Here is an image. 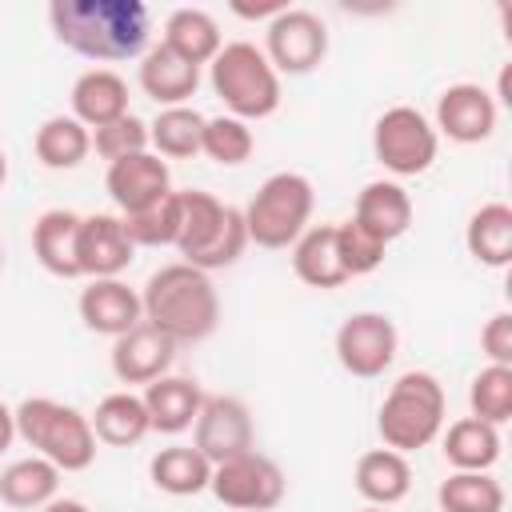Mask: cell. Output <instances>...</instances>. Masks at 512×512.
Instances as JSON below:
<instances>
[{"instance_id": "obj_35", "label": "cell", "mask_w": 512, "mask_h": 512, "mask_svg": "<svg viewBox=\"0 0 512 512\" xmlns=\"http://www.w3.org/2000/svg\"><path fill=\"white\" fill-rule=\"evenodd\" d=\"M200 152L212 164L236 168L256 152V132H252V124H244V120H236L228 112L224 116H208L204 120V136H200Z\"/></svg>"}, {"instance_id": "obj_18", "label": "cell", "mask_w": 512, "mask_h": 512, "mask_svg": "<svg viewBox=\"0 0 512 512\" xmlns=\"http://www.w3.org/2000/svg\"><path fill=\"white\" fill-rule=\"evenodd\" d=\"M412 216H416V204L408 196V188L392 176H380V180H368L360 192H356V208H352V220L372 232L380 244H392L400 240L408 228H412Z\"/></svg>"}, {"instance_id": "obj_37", "label": "cell", "mask_w": 512, "mask_h": 512, "mask_svg": "<svg viewBox=\"0 0 512 512\" xmlns=\"http://www.w3.org/2000/svg\"><path fill=\"white\" fill-rule=\"evenodd\" d=\"M336 252H340V264H344L348 280H356V276H368V272H376L384 264L388 244H380L356 220H336Z\"/></svg>"}, {"instance_id": "obj_40", "label": "cell", "mask_w": 512, "mask_h": 512, "mask_svg": "<svg viewBox=\"0 0 512 512\" xmlns=\"http://www.w3.org/2000/svg\"><path fill=\"white\" fill-rule=\"evenodd\" d=\"M284 8H288L284 0H268V4H232V12L244 16V20H272V16H280Z\"/></svg>"}, {"instance_id": "obj_11", "label": "cell", "mask_w": 512, "mask_h": 512, "mask_svg": "<svg viewBox=\"0 0 512 512\" xmlns=\"http://www.w3.org/2000/svg\"><path fill=\"white\" fill-rule=\"evenodd\" d=\"M332 348H336V360L348 376L376 380L392 368L396 348H400V332H396L392 316H384V312H352L348 320H340Z\"/></svg>"}, {"instance_id": "obj_23", "label": "cell", "mask_w": 512, "mask_h": 512, "mask_svg": "<svg viewBox=\"0 0 512 512\" xmlns=\"http://www.w3.org/2000/svg\"><path fill=\"white\" fill-rule=\"evenodd\" d=\"M440 452L452 464V472H492L504 452V436L496 424L460 416L440 432Z\"/></svg>"}, {"instance_id": "obj_27", "label": "cell", "mask_w": 512, "mask_h": 512, "mask_svg": "<svg viewBox=\"0 0 512 512\" xmlns=\"http://www.w3.org/2000/svg\"><path fill=\"white\" fill-rule=\"evenodd\" d=\"M88 424H92L96 440L108 444V448H132V444H140V440L152 432L148 408H144L140 392H128V388L108 392V396L96 404V412L88 416Z\"/></svg>"}, {"instance_id": "obj_39", "label": "cell", "mask_w": 512, "mask_h": 512, "mask_svg": "<svg viewBox=\"0 0 512 512\" xmlns=\"http://www.w3.org/2000/svg\"><path fill=\"white\" fill-rule=\"evenodd\" d=\"M480 352L488 364H508L512 368V312H496L480 328Z\"/></svg>"}, {"instance_id": "obj_12", "label": "cell", "mask_w": 512, "mask_h": 512, "mask_svg": "<svg viewBox=\"0 0 512 512\" xmlns=\"http://www.w3.org/2000/svg\"><path fill=\"white\" fill-rule=\"evenodd\" d=\"M192 448L208 460V464H224L232 456H244L256 448V428H252V412L240 396H204L200 416L192 424Z\"/></svg>"}, {"instance_id": "obj_34", "label": "cell", "mask_w": 512, "mask_h": 512, "mask_svg": "<svg viewBox=\"0 0 512 512\" xmlns=\"http://www.w3.org/2000/svg\"><path fill=\"white\" fill-rule=\"evenodd\" d=\"M468 408L484 424H508L512 420V368L508 364H484L468 384Z\"/></svg>"}, {"instance_id": "obj_29", "label": "cell", "mask_w": 512, "mask_h": 512, "mask_svg": "<svg viewBox=\"0 0 512 512\" xmlns=\"http://www.w3.org/2000/svg\"><path fill=\"white\" fill-rule=\"evenodd\" d=\"M160 44H168V48H172L176 56H184L188 64L204 68V64H212L216 52L224 48V36H220V24H216L212 12H204V8H176V12H168V20H164Z\"/></svg>"}, {"instance_id": "obj_42", "label": "cell", "mask_w": 512, "mask_h": 512, "mask_svg": "<svg viewBox=\"0 0 512 512\" xmlns=\"http://www.w3.org/2000/svg\"><path fill=\"white\" fill-rule=\"evenodd\" d=\"M40 512H88V504H84V500H72V496H56V500H48Z\"/></svg>"}, {"instance_id": "obj_7", "label": "cell", "mask_w": 512, "mask_h": 512, "mask_svg": "<svg viewBox=\"0 0 512 512\" xmlns=\"http://www.w3.org/2000/svg\"><path fill=\"white\" fill-rule=\"evenodd\" d=\"M312 208H316V188L304 172H272L240 208L248 244L272 252L292 248L312 228Z\"/></svg>"}, {"instance_id": "obj_31", "label": "cell", "mask_w": 512, "mask_h": 512, "mask_svg": "<svg viewBox=\"0 0 512 512\" xmlns=\"http://www.w3.org/2000/svg\"><path fill=\"white\" fill-rule=\"evenodd\" d=\"M32 148H36V160L52 172H68V168H80L92 152V132L68 112L60 116H48L36 136H32Z\"/></svg>"}, {"instance_id": "obj_26", "label": "cell", "mask_w": 512, "mask_h": 512, "mask_svg": "<svg viewBox=\"0 0 512 512\" xmlns=\"http://www.w3.org/2000/svg\"><path fill=\"white\" fill-rule=\"evenodd\" d=\"M464 248L484 268H508V260H512V208L504 200L480 204L464 224Z\"/></svg>"}, {"instance_id": "obj_4", "label": "cell", "mask_w": 512, "mask_h": 512, "mask_svg": "<svg viewBox=\"0 0 512 512\" xmlns=\"http://www.w3.org/2000/svg\"><path fill=\"white\" fill-rule=\"evenodd\" d=\"M444 416H448L444 384L432 372L412 368V372L396 376L392 388H388V396L380 400L376 432H380L384 448L408 456V452L428 448L444 432Z\"/></svg>"}, {"instance_id": "obj_38", "label": "cell", "mask_w": 512, "mask_h": 512, "mask_svg": "<svg viewBox=\"0 0 512 512\" xmlns=\"http://www.w3.org/2000/svg\"><path fill=\"white\" fill-rule=\"evenodd\" d=\"M92 152L100 160H108V164H116L124 156H136V152H152L148 148V120H140L136 112H128V116L96 128L92 132Z\"/></svg>"}, {"instance_id": "obj_19", "label": "cell", "mask_w": 512, "mask_h": 512, "mask_svg": "<svg viewBox=\"0 0 512 512\" xmlns=\"http://www.w3.org/2000/svg\"><path fill=\"white\" fill-rule=\"evenodd\" d=\"M136 80H140V92L148 100H156L160 108H180L196 96L200 88V68L188 64L184 56H176L168 44H152L144 56H140V68H136Z\"/></svg>"}, {"instance_id": "obj_30", "label": "cell", "mask_w": 512, "mask_h": 512, "mask_svg": "<svg viewBox=\"0 0 512 512\" xmlns=\"http://www.w3.org/2000/svg\"><path fill=\"white\" fill-rule=\"evenodd\" d=\"M148 480L164 496H200L208 492L212 464L192 444H168L148 460Z\"/></svg>"}, {"instance_id": "obj_17", "label": "cell", "mask_w": 512, "mask_h": 512, "mask_svg": "<svg viewBox=\"0 0 512 512\" xmlns=\"http://www.w3.org/2000/svg\"><path fill=\"white\" fill-rule=\"evenodd\" d=\"M76 312L84 320L88 332L96 336H124L128 328H136L144 320V308H140V292L128 288L120 276H108V280H88V288H80V300H76Z\"/></svg>"}, {"instance_id": "obj_28", "label": "cell", "mask_w": 512, "mask_h": 512, "mask_svg": "<svg viewBox=\"0 0 512 512\" xmlns=\"http://www.w3.org/2000/svg\"><path fill=\"white\" fill-rule=\"evenodd\" d=\"M60 468L48 464L44 456H24V460H12L4 472H0V500L8 508H24V512H40L48 500L60 496Z\"/></svg>"}, {"instance_id": "obj_33", "label": "cell", "mask_w": 512, "mask_h": 512, "mask_svg": "<svg viewBox=\"0 0 512 512\" xmlns=\"http://www.w3.org/2000/svg\"><path fill=\"white\" fill-rule=\"evenodd\" d=\"M436 504L440 512H504V484L492 472H448Z\"/></svg>"}, {"instance_id": "obj_10", "label": "cell", "mask_w": 512, "mask_h": 512, "mask_svg": "<svg viewBox=\"0 0 512 512\" xmlns=\"http://www.w3.org/2000/svg\"><path fill=\"white\" fill-rule=\"evenodd\" d=\"M276 76H308L328 56V24L308 8H284L264 24V48Z\"/></svg>"}, {"instance_id": "obj_15", "label": "cell", "mask_w": 512, "mask_h": 512, "mask_svg": "<svg viewBox=\"0 0 512 512\" xmlns=\"http://www.w3.org/2000/svg\"><path fill=\"white\" fill-rule=\"evenodd\" d=\"M104 188H108L116 212L132 216V212L152 208L156 200H164L172 192V172H168V160H160L156 152H136V156L108 164Z\"/></svg>"}, {"instance_id": "obj_13", "label": "cell", "mask_w": 512, "mask_h": 512, "mask_svg": "<svg viewBox=\"0 0 512 512\" xmlns=\"http://www.w3.org/2000/svg\"><path fill=\"white\" fill-rule=\"evenodd\" d=\"M496 120H500V104L492 100V92L484 84L460 80V84H448L436 96L432 128H436V136H444L452 144H484V140H492Z\"/></svg>"}, {"instance_id": "obj_43", "label": "cell", "mask_w": 512, "mask_h": 512, "mask_svg": "<svg viewBox=\"0 0 512 512\" xmlns=\"http://www.w3.org/2000/svg\"><path fill=\"white\" fill-rule=\"evenodd\" d=\"M4 180H8V156H4V148H0V188H4Z\"/></svg>"}, {"instance_id": "obj_45", "label": "cell", "mask_w": 512, "mask_h": 512, "mask_svg": "<svg viewBox=\"0 0 512 512\" xmlns=\"http://www.w3.org/2000/svg\"><path fill=\"white\" fill-rule=\"evenodd\" d=\"M0 264H4V244H0Z\"/></svg>"}, {"instance_id": "obj_16", "label": "cell", "mask_w": 512, "mask_h": 512, "mask_svg": "<svg viewBox=\"0 0 512 512\" xmlns=\"http://www.w3.org/2000/svg\"><path fill=\"white\" fill-rule=\"evenodd\" d=\"M172 360H176V344L144 320L136 328H128L124 336H116L112 352H108L112 376L120 384H152L172 372Z\"/></svg>"}, {"instance_id": "obj_21", "label": "cell", "mask_w": 512, "mask_h": 512, "mask_svg": "<svg viewBox=\"0 0 512 512\" xmlns=\"http://www.w3.org/2000/svg\"><path fill=\"white\" fill-rule=\"evenodd\" d=\"M68 100H72V116L88 132L128 116V84H124V76L116 68H88V72H80L72 80Z\"/></svg>"}, {"instance_id": "obj_20", "label": "cell", "mask_w": 512, "mask_h": 512, "mask_svg": "<svg viewBox=\"0 0 512 512\" xmlns=\"http://www.w3.org/2000/svg\"><path fill=\"white\" fill-rule=\"evenodd\" d=\"M144 408H148V424L152 432H164V436H180L196 424L200 416V404H204V388L192 380V376H160L152 384H144L140 392Z\"/></svg>"}, {"instance_id": "obj_3", "label": "cell", "mask_w": 512, "mask_h": 512, "mask_svg": "<svg viewBox=\"0 0 512 512\" xmlns=\"http://www.w3.org/2000/svg\"><path fill=\"white\" fill-rule=\"evenodd\" d=\"M176 200H180V236H176L180 260L208 276L232 268L248 248L244 212L204 188H184L176 192Z\"/></svg>"}, {"instance_id": "obj_41", "label": "cell", "mask_w": 512, "mask_h": 512, "mask_svg": "<svg viewBox=\"0 0 512 512\" xmlns=\"http://www.w3.org/2000/svg\"><path fill=\"white\" fill-rule=\"evenodd\" d=\"M12 440H16V412L0 400V456L12 448Z\"/></svg>"}, {"instance_id": "obj_5", "label": "cell", "mask_w": 512, "mask_h": 512, "mask_svg": "<svg viewBox=\"0 0 512 512\" xmlns=\"http://www.w3.org/2000/svg\"><path fill=\"white\" fill-rule=\"evenodd\" d=\"M16 440H24L36 456L56 464L60 472H84L96 460V432L88 416L52 396H28L16 408Z\"/></svg>"}, {"instance_id": "obj_36", "label": "cell", "mask_w": 512, "mask_h": 512, "mask_svg": "<svg viewBox=\"0 0 512 512\" xmlns=\"http://www.w3.org/2000/svg\"><path fill=\"white\" fill-rule=\"evenodd\" d=\"M124 220V232L136 248H176V236H180V200H176V188L156 200L152 208H140L132 216H120Z\"/></svg>"}, {"instance_id": "obj_24", "label": "cell", "mask_w": 512, "mask_h": 512, "mask_svg": "<svg viewBox=\"0 0 512 512\" xmlns=\"http://www.w3.org/2000/svg\"><path fill=\"white\" fill-rule=\"evenodd\" d=\"M356 492L364 496V504H376V508H392L400 504L408 492H412V464L404 452H392V448H368L360 460H356Z\"/></svg>"}, {"instance_id": "obj_14", "label": "cell", "mask_w": 512, "mask_h": 512, "mask_svg": "<svg viewBox=\"0 0 512 512\" xmlns=\"http://www.w3.org/2000/svg\"><path fill=\"white\" fill-rule=\"evenodd\" d=\"M132 260H136V244L128 240L120 212H88V216H80V236H76L80 276L108 280V276H120Z\"/></svg>"}, {"instance_id": "obj_32", "label": "cell", "mask_w": 512, "mask_h": 512, "mask_svg": "<svg viewBox=\"0 0 512 512\" xmlns=\"http://www.w3.org/2000/svg\"><path fill=\"white\" fill-rule=\"evenodd\" d=\"M204 112H196L192 104L180 108H160L156 120L148 124V148L160 160H192L200 156V136H204Z\"/></svg>"}, {"instance_id": "obj_6", "label": "cell", "mask_w": 512, "mask_h": 512, "mask_svg": "<svg viewBox=\"0 0 512 512\" xmlns=\"http://www.w3.org/2000/svg\"><path fill=\"white\" fill-rule=\"evenodd\" d=\"M208 84H212L216 100L224 104V112L244 124L272 116L284 100L276 68L252 40H228L216 52V60L208 64Z\"/></svg>"}, {"instance_id": "obj_44", "label": "cell", "mask_w": 512, "mask_h": 512, "mask_svg": "<svg viewBox=\"0 0 512 512\" xmlns=\"http://www.w3.org/2000/svg\"><path fill=\"white\" fill-rule=\"evenodd\" d=\"M356 512H388V508H376V504H364V508H356Z\"/></svg>"}, {"instance_id": "obj_8", "label": "cell", "mask_w": 512, "mask_h": 512, "mask_svg": "<svg viewBox=\"0 0 512 512\" xmlns=\"http://www.w3.org/2000/svg\"><path fill=\"white\" fill-rule=\"evenodd\" d=\"M440 136L432 120L412 104H392L372 124V156L392 180L424 176L436 164Z\"/></svg>"}, {"instance_id": "obj_22", "label": "cell", "mask_w": 512, "mask_h": 512, "mask_svg": "<svg viewBox=\"0 0 512 512\" xmlns=\"http://www.w3.org/2000/svg\"><path fill=\"white\" fill-rule=\"evenodd\" d=\"M76 236H80V212L72 208H48L32 220V256L48 276L76 280Z\"/></svg>"}, {"instance_id": "obj_9", "label": "cell", "mask_w": 512, "mask_h": 512, "mask_svg": "<svg viewBox=\"0 0 512 512\" xmlns=\"http://www.w3.org/2000/svg\"><path fill=\"white\" fill-rule=\"evenodd\" d=\"M208 492L232 508V512H272L284 492H288V480H284V468L264 456V452H244V456H232L224 464H212V480H208Z\"/></svg>"}, {"instance_id": "obj_25", "label": "cell", "mask_w": 512, "mask_h": 512, "mask_svg": "<svg viewBox=\"0 0 512 512\" xmlns=\"http://www.w3.org/2000/svg\"><path fill=\"white\" fill-rule=\"evenodd\" d=\"M292 272L300 284L332 292L348 284V272L336 252V224H312L296 244H292Z\"/></svg>"}, {"instance_id": "obj_1", "label": "cell", "mask_w": 512, "mask_h": 512, "mask_svg": "<svg viewBox=\"0 0 512 512\" xmlns=\"http://www.w3.org/2000/svg\"><path fill=\"white\" fill-rule=\"evenodd\" d=\"M48 24L68 52L92 64L140 60L152 48V12L144 0H52Z\"/></svg>"}, {"instance_id": "obj_2", "label": "cell", "mask_w": 512, "mask_h": 512, "mask_svg": "<svg viewBox=\"0 0 512 512\" xmlns=\"http://www.w3.org/2000/svg\"><path fill=\"white\" fill-rule=\"evenodd\" d=\"M140 308H144V324L164 332L176 348L208 340L220 324V292H216L212 276L184 260L160 264L144 280Z\"/></svg>"}]
</instances>
